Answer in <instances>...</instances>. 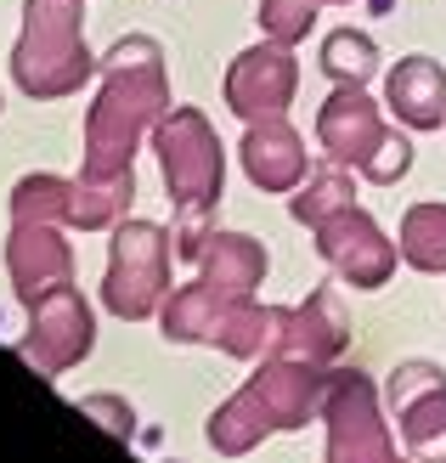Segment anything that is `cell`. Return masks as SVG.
Wrapping results in <instances>:
<instances>
[{
	"label": "cell",
	"mask_w": 446,
	"mask_h": 463,
	"mask_svg": "<svg viewBox=\"0 0 446 463\" xmlns=\"http://www.w3.org/2000/svg\"><path fill=\"white\" fill-rule=\"evenodd\" d=\"M80 45V0H29L23 12V45L12 52V74L29 97H62L85 80Z\"/></svg>",
	"instance_id": "cell-1"
},
{
	"label": "cell",
	"mask_w": 446,
	"mask_h": 463,
	"mask_svg": "<svg viewBox=\"0 0 446 463\" xmlns=\"http://www.w3.org/2000/svg\"><path fill=\"white\" fill-rule=\"evenodd\" d=\"M158 153L176 175V193L181 203H198V198H215L221 187V153H215V136L204 130L198 113H181V119L158 136Z\"/></svg>",
	"instance_id": "cell-2"
},
{
	"label": "cell",
	"mask_w": 446,
	"mask_h": 463,
	"mask_svg": "<svg viewBox=\"0 0 446 463\" xmlns=\"http://www.w3.org/2000/svg\"><path fill=\"white\" fill-rule=\"evenodd\" d=\"M90 345V317L80 306L74 288H57V294H40L34 299V334H29V356L45 367V373H57L68 367L74 356H85Z\"/></svg>",
	"instance_id": "cell-3"
},
{
	"label": "cell",
	"mask_w": 446,
	"mask_h": 463,
	"mask_svg": "<svg viewBox=\"0 0 446 463\" xmlns=\"http://www.w3.org/2000/svg\"><path fill=\"white\" fill-rule=\"evenodd\" d=\"M164 283L158 271V232L153 226H130L113 243V271H108V306L119 317H142L153 306V294Z\"/></svg>",
	"instance_id": "cell-4"
},
{
	"label": "cell",
	"mask_w": 446,
	"mask_h": 463,
	"mask_svg": "<svg viewBox=\"0 0 446 463\" xmlns=\"http://www.w3.org/2000/svg\"><path fill=\"white\" fill-rule=\"evenodd\" d=\"M62 271H68L62 243L52 232H40V221H17V232H12V283H17V294L40 299L45 283H57Z\"/></svg>",
	"instance_id": "cell-5"
},
{
	"label": "cell",
	"mask_w": 446,
	"mask_h": 463,
	"mask_svg": "<svg viewBox=\"0 0 446 463\" xmlns=\"http://www.w3.org/2000/svg\"><path fill=\"white\" fill-rule=\"evenodd\" d=\"M289 97V68L283 57H243L232 74V108L238 113H266Z\"/></svg>",
	"instance_id": "cell-6"
},
{
	"label": "cell",
	"mask_w": 446,
	"mask_h": 463,
	"mask_svg": "<svg viewBox=\"0 0 446 463\" xmlns=\"http://www.w3.org/2000/svg\"><path fill=\"white\" fill-rule=\"evenodd\" d=\"M243 153H249V170H254L261 187H289V181L299 175V147L283 130H254Z\"/></svg>",
	"instance_id": "cell-7"
}]
</instances>
